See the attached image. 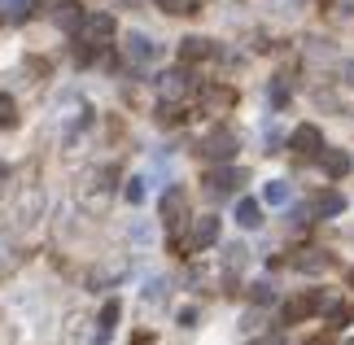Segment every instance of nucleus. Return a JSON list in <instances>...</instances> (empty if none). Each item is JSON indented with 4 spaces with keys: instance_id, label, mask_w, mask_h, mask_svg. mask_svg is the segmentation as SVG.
<instances>
[{
    "instance_id": "20",
    "label": "nucleus",
    "mask_w": 354,
    "mask_h": 345,
    "mask_svg": "<svg viewBox=\"0 0 354 345\" xmlns=\"http://www.w3.org/2000/svg\"><path fill=\"white\" fill-rule=\"evenodd\" d=\"M250 297L258 301V306H276V301H280V288H276V284H271V280H258Z\"/></svg>"
},
{
    "instance_id": "13",
    "label": "nucleus",
    "mask_w": 354,
    "mask_h": 345,
    "mask_svg": "<svg viewBox=\"0 0 354 345\" xmlns=\"http://www.w3.org/2000/svg\"><path fill=\"white\" fill-rule=\"evenodd\" d=\"M127 57H131V62H153V57H158V44H153L145 31H131V35H127Z\"/></svg>"
},
{
    "instance_id": "6",
    "label": "nucleus",
    "mask_w": 354,
    "mask_h": 345,
    "mask_svg": "<svg viewBox=\"0 0 354 345\" xmlns=\"http://www.w3.org/2000/svg\"><path fill=\"white\" fill-rule=\"evenodd\" d=\"M289 149L297 158H319L324 153V131L315 127V122H302V127L289 136Z\"/></svg>"
},
{
    "instance_id": "27",
    "label": "nucleus",
    "mask_w": 354,
    "mask_h": 345,
    "mask_svg": "<svg viewBox=\"0 0 354 345\" xmlns=\"http://www.w3.org/2000/svg\"><path fill=\"white\" fill-rule=\"evenodd\" d=\"M267 96H271V105H284V101H289V84H284V79H276V84L267 88Z\"/></svg>"
},
{
    "instance_id": "8",
    "label": "nucleus",
    "mask_w": 354,
    "mask_h": 345,
    "mask_svg": "<svg viewBox=\"0 0 354 345\" xmlns=\"http://www.w3.org/2000/svg\"><path fill=\"white\" fill-rule=\"evenodd\" d=\"M39 210H44V197H39V188H31V192L22 188L18 205H13V223H18V227H31V223H39Z\"/></svg>"
},
{
    "instance_id": "19",
    "label": "nucleus",
    "mask_w": 354,
    "mask_h": 345,
    "mask_svg": "<svg viewBox=\"0 0 354 345\" xmlns=\"http://www.w3.org/2000/svg\"><path fill=\"white\" fill-rule=\"evenodd\" d=\"M118 319H122V301H118V297H110V301L101 306V333H114Z\"/></svg>"
},
{
    "instance_id": "31",
    "label": "nucleus",
    "mask_w": 354,
    "mask_h": 345,
    "mask_svg": "<svg viewBox=\"0 0 354 345\" xmlns=\"http://www.w3.org/2000/svg\"><path fill=\"white\" fill-rule=\"evenodd\" d=\"M0 5H9L18 18H26V13H31V0H0Z\"/></svg>"
},
{
    "instance_id": "29",
    "label": "nucleus",
    "mask_w": 354,
    "mask_h": 345,
    "mask_svg": "<svg viewBox=\"0 0 354 345\" xmlns=\"http://www.w3.org/2000/svg\"><path fill=\"white\" fill-rule=\"evenodd\" d=\"M127 236H131V241H136V245H145V241H149V236H153V232H149V227H145V223H136V227H127Z\"/></svg>"
},
{
    "instance_id": "14",
    "label": "nucleus",
    "mask_w": 354,
    "mask_h": 345,
    "mask_svg": "<svg viewBox=\"0 0 354 345\" xmlns=\"http://www.w3.org/2000/svg\"><path fill=\"white\" fill-rule=\"evenodd\" d=\"M319 167H324V171H328L333 179H342V175L350 171V158L342 153V149H324V153H319Z\"/></svg>"
},
{
    "instance_id": "10",
    "label": "nucleus",
    "mask_w": 354,
    "mask_h": 345,
    "mask_svg": "<svg viewBox=\"0 0 354 345\" xmlns=\"http://www.w3.org/2000/svg\"><path fill=\"white\" fill-rule=\"evenodd\" d=\"M162 218H167V227H180L184 218H188V197H184V188H167V197H162Z\"/></svg>"
},
{
    "instance_id": "24",
    "label": "nucleus",
    "mask_w": 354,
    "mask_h": 345,
    "mask_svg": "<svg viewBox=\"0 0 354 345\" xmlns=\"http://www.w3.org/2000/svg\"><path fill=\"white\" fill-rule=\"evenodd\" d=\"M180 118H184V114H180V105H175V101H162V105H158V122H162V127H175Z\"/></svg>"
},
{
    "instance_id": "16",
    "label": "nucleus",
    "mask_w": 354,
    "mask_h": 345,
    "mask_svg": "<svg viewBox=\"0 0 354 345\" xmlns=\"http://www.w3.org/2000/svg\"><path fill=\"white\" fill-rule=\"evenodd\" d=\"M57 26H66V31H79V26H84V9H79L75 0H62V5H57Z\"/></svg>"
},
{
    "instance_id": "2",
    "label": "nucleus",
    "mask_w": 354,
    "mask_h": 345,
    "mask_svg": "<svg viewBox=\"0 0 354 345\" xmlns=\"http://www.w3.org/2000/svg\"><path fill=\"white\" fill-rule=\"evenodd\" d=\"M105 337L110 333L97 337V324H92L88 315H71V319L62 324V345H105Z\"/></svg>"
},
{
    "instance_id": "9",
    "label": "nucleus",
    "mask_w": 354,
    "mask_h": 345,
    "mask_svg": "<svg viewBox=\"0 0 354 345\" xmlns=\"http://www.w3.org/2000/svg\"><path fill=\"white\" fill-rule=\"evenodd\" d=\"M232 105H236V88H227V84L201 88V109H210V114H227Z\"/></svg>"
},
{
    "instance_id": "3",
    "label": "nucleus",
    "mask_w": 354,
    "mask_h": 345,
    "mask_svg": "<svg viewBox=\"0 0 354 345\" xmlns=\"http://www.w3.org/2000/svg\"><path fill=\"white\" fill-rule=\"evenodd\" d=\"M79 44H97V48H105V39L114 35V18L110 13H84V26H79Z\"/></svg>"
},
{
    "instance_id": "7",
    "label": "nucleus",
    "mask_w": 354,
    "mask_h": 345,
    "mask_svg": "<svg viewBox=\"0 0 354 345\" xmlns=\"http://www.w3.org/2000/svg\"><path fill=\"white\" fill-rule=\"evenodd\" d=\"M214 241H219V218L214 214L193 218V227H188V250H210Z\"/></svg>"
},
{
    "instance_id": "34",
    "label": "nucleus",
    "mask_w": 354,
    "mask_h": 345,
    "mask_svg": "<svg viewBox=\"0 0 354 345\" xmlns=\"http://www.w3.org/2000/svg\"><path fill=\"white\" fill-rule=\"evenodd\" d=\"M193 324H197V310H193V306L180 310V328H193Z\"/></svg>"
},
{
    "instance_id": "33",
    "label": "nucleus",
    "mask_w": 354,
    "mask_h": 345,
    "mask_svg": "<svg viewBox=\"0 0 354 345\" xmlns=\"http://www.w3.org/2000/svg\"><path fill=\"white\" fill-rule=\"evenodd\" d=\"M162 293H167V284H162V280H153V284H149V293H145V297H149V301H162Z\"/></svg>"
},
{
    "instance_id": "26",
    "label": "nucleus",
    "mask_w": 354,
    "mask_h": 345,
    "mask_svg": "<svg viewBox=\"0 0 354 345\" xmlns=\"http://www.w3.org/2000/svg\"><path fill=\"white\" fill-rule=\"evenodd\" d=\"M13 109H18V105H13V96H0V127H13V118H18Z\"/></svg>"
},
{
    "instance_id": "35",
    "label": "nucleus",
    "mask_w": 354,
    "mask_h": 345,
    "mask_svg": "<svg viewBox=\"0 0 354 345\" xmlns=\"http://www.w3.org/2000/svg\"><path fill=\"white\" fill-rule=\"evenodd\" d=\"M342 75H346V84L354 88V62H346V66H342Z\"/></svg>"
},
{
    "instance_id": "21",
    "label": "nucleus",
    "mask_w": 354,
    "mask_h": 345,
    "mask_svg": "<svg viewBox=\"0 0 354 345\" xmlns=\"http://www.w3.org/2000/svg\"><path fill=\"white\" fill-rule=\"evenodd\" d=\"M293 267H297V271H324V267H328V258H324L319 250H306V254L293 258Z\"/></svg>"
},
{
    "instance_id": "1",
    "label": "nucleus",
    "mask_w": 354,
    "mask_h": 345,
    "mask_svg": "<svg viewBox=\"0 0 354 345\" xmlns=\"http://www.w3.org/2000/svg\"><path fill=\"white\" fill-rule=\"evenodd\" d=\"M236 149H241V140H236V131H227V127H214V131L201 136V158L214 162V167L232 162V158H236Z\"/></svg>"
},
{
    "instance_id": "4",
    "label": "nucleus",
    "mask_w": 354,
    "mask_h": 345,
    "mask_svg": "<svg viewBox=\"0 0 354 345\" xmlns=\"http://www.w3.org/2000/svg\"><path fill=\"white\" fill-rule=\"evenodd\" d=\"M241 184H245V171L241 167H227V162L206 175V192H210V197H232Z\"/></svg>"
},
{
    "instance_id": "18",
    "label": "nucleus",
    "mask_w": 354,
    "mask_h": 345,
    "mask_svg": "<svg viewBox=\"0 0 354 345\" xmlns=\"http://www.w3.org/2000/svg\"><path fill=\"white\" fill-rule=\"evenodd\" d=\"M188 84H193V79H188V71H184V66H180V71H171V75H162V92H171V96L188 92Z\"/></svg>"
},
{
    "instance_id": "23",
    "label": "nucleus",
    "mask_w": 354,
    "mask_h": 345,
    "mask_svg": "<svg viewBox=\"0 0 354 345\" xmlns=\"http://www.w3.org/2000/svg\"><path fill=\"white\" fill-rule=\"evenodd\" d=\"M122 197H127L131 205H140V201H145V179H140V175H131L127 184H122Z\"/></svg>"
},
{
    "instance_id": "11",
    "label": "nucleus",
    "mask_w": 354,
    "mask_h": 345,
    "mask_svg": "<svg viewBox=\"0 0 354 345\" xmlns=\"http://www.w3.org/2000/svg\"><path fill=\"white\" fill-rule=\"evenodd\" d=\"M214 39H206V35H188V39H180V62L184 66H193V62H206V57H214Z\"/></svg>"
},
{
    "instance_id": "36",
    "label": "nucleus",
    "mask_w": 354,
    "mask_h": 345,
    "mask_svg": "<svg viewBox=\"0 0 354 345\" xmlns=\"http://www.w3.org/2000/svg\"><path fill=\"white\" fill-rule=\"evenodd\" d=\"M350 288H354V271H350Z\"/></svg>"
},
{
    "instance_id": "25",
    "label": "nucleus",
    "mask_w": 354,
    "mask_h": 345,
    "mask_svg": "<svg viewBox=\"0 0 354 345\" xmlns=\"http://www.w3.org/2000/svg\"><path fill=\"white\" fill-rule=\"evenodd\" d=\"M223 254H227L223 262H227V267H236V271L245 267V262H250V250H245V245H227V250H223Z\"/></svg>"
},
{
    "instance_id": "5",
    "label": "nucleus",
    "mask_w": 354,
    "mask_h": 345,
    "mask_svg": "<svg viewBox=\"0 0 354 345\" xmlns=\"http://www.w3.org/2000/svg\"><path fill=\"white\" fill-rule=\"evenodd\" d=\"M315 310H324V293H319V288H310V293H297L289 306L280 310V319H284V324H302V319H310Z\"/></svg>"
},
{
    "instance_id": "22",
    "label": "nucleus",
    "mask_w": 354,
    "mask_h": 345,
    "mask_svg": "<svg viewBox=\"0 0 354 345\" xmlns=\"http://www.w3.org/2000/svg\"><path fill=\"white\" fill-rule=\"evenodd\" d=\"M167 13H175V18H188V13H197V0H158Z\"/></svg>"
},
{
    "instance_id": "15",
    "label": "nucleus",
    "mask_w": 354,
    "mask_h": 345,
    "mask_svg": "<svg viewBox=\"0 0 354 345\" xmlns=\"http://www.w3.org/2000/svg\"><path fill=\"white\" fill-rule=\"evenodd\" d=\"M236 223L254 232L258 223H263V205H258V201H250V197H241V201H236Z\"/></svg>"
},
{
    "instance_id": "30",
    "label": "nucleus",
    "mask_w": 354,
    "mask_h": 345,
    "mask_svg": "<svg viewBox=\"0 0 354 345\" xmlns=\"http://www.w3.org/2000/svg\"><path fill=\"white\" fill-rule=\"evenodd\" d=\"M245 345H284V337L280 333H267V337H250Z\"/></svg>"
},
{
    "instance_id": "28",
    "label": "nucleus",
    "mask_w": 354,
    "mask_h": 345,
    "mask_svg": "<svg viewBox=\"0 0 354 345\" xmlns=\"http://www.w3.org/2000/svg\"><path fill=\"white\" fill-rule=\"evenodd\" d=\"M324 5H328V9H337L342 18H350V13H354V0H324Z\"/></svg>"
},
{
    "instance_id": "32",
    "label": "nucleus",
    "mask_w": 354,
    "mask_h": 345,
    "mask_svg": "<svg viewBox=\"0 0 354 345\" xmlns=\"http://www.w3.org/2000/svg\"><path fill=\"white\" fill-rule=\"evenodd\" d=\"M245 333H258V328H263V315H258V310H250V315H245Z\"/></svg>"
},
{
    "instance_id": "17",
    "label": "nucleus",
    "mask_w": 354,
    "mask_h": 345,
    "mask_svg": "<svg viewBox=\"0 0 354 345\" xmlns=\"http://www.w3.org/2000/svg\"><path fill=\"white\" fill-rule=\"evenodd\" d=\"M289 197H293L289 179H271V184H263V201L267 205H289Z\"/></svg>"
},
{
    "instance_id": "12",
    "label": "nucleus",
    "mask_w": 354,
    "mask_h": 345,
    "mask_svg": "<svg viewBox=\"0 0 354 345\" xmlns=\"http://www.w3.org/2000/svg\"><path fill=\"white\" fill-rule=\"evenodd\" d=\"M306 210L315 214V218H333V214H342V210H346V197H342V192H333V188H328V192H315Z\"/></svg>"
}]
</instances>
